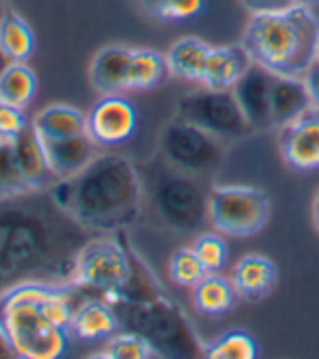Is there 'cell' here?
Returning <instances> with one entry per match:
<instances>
[{
	"instance_id": "obj_15",
	"label": "cell",
	"mask_w": 319,
	"mask_h": 359,
	"mask_svg": "<svg viewBox=\"0 0 319 359\" xmlns=\"http://www.w3.org/2000/svg\"><path fill=\"white\" fill-rule=\"evenodd\" d=\"M97 147L99 145L87 132L77 134V136H68V138L44 140L50 171L57 180H68V177L77 175L79 171H83L99 156Z\"/></svg>"
},
{
	"instance_id": "obj_38",
	"label": "cell",
	"mask_w": 319,
	"mask_h": 359,
	"mask_svg": "<svg viewBox=\"0 0 319 359\" xmlns=\"http://www.w3.org/2000/svg\"><path fill=\"white\" fill-rule=\"evenodd\" d=\"M9 66V60L5 57V53L3 50H0V75H3L5 73V68Z\"/></svg>"
},
{
	"instance_id": "obj_24",
	"label": "cell",
	"mask_w": 319,
	"mask_h": 359,
	"mask_svg": "<svg viewBox=\"0 0 319 359\" xmlns=\"http://www.w3.org/2000/svg\"><path fill=\"white\" fill-rule=\"evenodd\" d=\"M236 290L232 280L219 276L217 272L206 274L192 287V304L204 316H223L234 307Z\"/></svg>"
},
{
	"instance_id": "obj_27",
	"label": "cell",
	"mask_w": 319,
	"mask_h": 359,
	"mask_svg": "<svg viewBox=\"0 0 319 359\" xmlns=\"http://www.w3.org/2000/svg\"><path fill=\"white\" fill-rule=\"evenodd\" d=\"M204 357L210 359H254L258 357V344L252 333L234 329L219 335L215 342L206 344Z\"/></svg>"
},
{
	"instance_id": "obj_28",
	"label": "cell",
	"mask_w": 319,
	"mask_h": 359,
	"mask_svg": "<svg viewBox=\"0 0 319 359\" xmlns=\"http://www.w3.org/2000/svg\"><path fill=\"white\" fill-rule=\"evenodd\" d=\"M155 355L153 348L147 344L145 337H140L134 331L122 329L120 333L116 331L112 337H108V344L97 357H108V359H147Z\"/></svg>"
},
{
	"instance_id": "obj_20",
	"label": "cell",
	"mask_w": 319,
	"mask_h": 359,
	"mask_svg": "<svg viewBox=\"0 0 319 359\" xmlns=\"http://www.w3.org/2000/svg\"><path fill=\"white\" fill-rule=\"evenodd\" d=\"M313 107L311 93L304 77H280L276 75L271 88V121L274 128H285L287 123L302 116Z\"/></svg>"
},
{
	"instance_id": "obj_14",
	"label": "cell",
	"mask_w": 319,
	"mask_h": 359,
	"mask_svg": "<svg viewBox=\"0 0 319 359\" xmlns=\"http://www.w3.org/2000/svg\"><path fill=\"white\" fill-rule=\"evenodd\" d=\"M11 145H13L15 163L20 167V173L31 191L50 189L57 182V177L52 175L48 165L44 140L38 134V130L33 128V123H29L22 130V134L11 140Z\"/></svg>"
},
{
	"instance_id": "obj_29",
	"label": "cell",
	"mask_w": 319,
	"mask_h": 359,
	"mask_svg": "<svg viewBox=\"0 0 319 359\" xmlns=\"http://www.w3.org/2000/svg\"><path fill=\"white\" fill-rule=\"evenodd\" d=\"M169 274L171 280L180 287H194L208 272L199 257L194 255L192 245L190 248H180L169 261Z\"/></svg>"
},
{
	"instance_id": "obj_4",
	"label": "cell",
	"mask_w": 319,
	"mask_h": 359,
	"mask_svg": "<svg viewBox=\"0 0 319 359\" xmlns=\"http://www.w3.org/2000/svg\"><path fill=\"white\" fill-rule=\"evenodd\" d=\"M138 169L143 177L145 202L164 228L180 235H192L210 222L208 195L194 175L173 167L162 154Z\"/></svg>"
},
{
	"instance_id": "obj_10",
	"label": "cell",
	"mask_w": 319,
	"mask_h": 359,
	"mask_svg": "<svg viewBox=\"0 0 319 359\" xmlns=\"http://www.w3.org/2000/svg\"><path fill=\"white\" fill-rule=\"evenodd\" d=\"M177 118L197 125V128L221 140H241L254 132L232 90L206 88L204 93H194L180 99Z\"/></svg>"
},
{
	"instance_id": "obj_32",
	"label": "cell",
	"mask_w": 319,
	"mask_h": 359,
	"mask_svg": "<svg viewBox=\"0 0 319 359\" xmlns=\"http://www.w3.org/2000/svg\"><path fill=\"white\" fill-rule=\"evenodd\" d=\"M206 0H157L151 15L157 20H188L201 13Z\"/></svg>"
},
{
	"instance_id": "obj_30",
	"label": "cell",
	"mask_w": 319,
	"mask_h": 359,
	"mask_svg": "<svg viewBox=\"0 0 319 359\" xmlns=\"http://www.w3.org/2000/svg\"><path fill=\"white\" fill-rule=\"evenodd\" d=\"M192 250H194V255L199 257V261L204 263L208 274L223 269V265L227 261V243L221 235H215V232H201V235L194 239Z\"/></svg>"
},
{
	"instance_id": "obj_39",
	"label": "cell",
	"mask_w": 319,
	"mask_h": 359,
	"mask_svg": "<svg viewBox=\"0 0 319 359\" xmlns=\"http://www.w3.org/2000/svg\"><path fill=\"white\" fill-rule=\"evenodd\" d=\"M297 5H304V7L313 9V7H319V0H297Z\"/></svg>"
},
{
	"instance_id": "obj_31",
	"label": "cell",
	"mask_w": 319,
	"mask_h": 359,
	"mask_svg": "<svg viewBox=\"0 0 319 359\" xmlns=\"http://www.w3.org/2000/svg\"><path fill=\"white\" fill-rule=\"evenodd\" d=\"M22 191H31V189L27 187L20 167L15 163L11 140H5V145L0 147V197L15 195Z\"/></svg>"
},
{
	"instance_id": "obj_37",
	"label": "cell",
	"mask_w": 319,
	"mask_h": 359,
	"mask_svg": "<svg viewBox=\"0 0 319 359\" xmlns=\"http://www.w3.org/2000/svg\"><path fill=\"white\" fill-rule=\"evenodd\" d=\"M140 5H143V9H145L147 13H151L153 7L157 5V0H140Z\"/></svg>"
},
{
	"instance_id": "obj_41",
	"label": "cell",
	"mask_w": 319,
	"mask_h": 359,
	"mask_svg": "<svg viewBox=\"0 0 319 359\" xmlns=\"http://www.w3.org/2000/svg\"><path fill=\"white\" fill-rule=\"evenodd\" d=\"M317 62H319V42H317Z\"/></svg>"
},
{
	"instance_id": "obj_34",
	"label": "cell",
	"mask_w": 319,
	"mask_h": 359,
	"mask_svg": "<svg viewBox=\"0 0 319 359\" xmlns=\"http://www.w3.org/2000/svg\"><path fill=\"white\" fill-rule=\"evenodd\" d=\"M241 5L252 15H267L289 11L297 5V0H241Z\"/></svg>"
},
{
	"instance_id": "obj_1",
	"label": "cell",
	"mask_w": 319,
	"mask_h": 359,
	"mask_svg": "<svg viewBox=\"0 0 319 359\" xmlns=\"http://www.w3.org/2000/svg\"><path fill=\"white\" fill-rule=\"evenodd\" d=\"M92 235L55 202L50 189L0 197V296L24 283L70 285Z\"/></svg>"
},
{
	"instance_id": "obj_40",
	"label": "cell",
	"mask_w": 319,
	"mask_h": 359,
	"mask_svg": "<svg viewBox=\"0 0 319 359\" xmlns=\"http://www.w3.org/2000/svg\"><path fill=\"white\" fill-rule=\"evenodd\" d=\"M3 11H5V0H0V15H3Z\"/></svg>"
},
{
	"instance_id": "obj_26",
	"label": "cell",
	"mask_w": 319,
	"mask_h": 359,
	"mask_svg": "<svg viewBox=\"0 0 319 359\" xmlns=\"http://www.w3.org/2000/svg\"><path fill=\"white\" fill-rule=\"evenodd\" d=\"M38 93V75L27 66V62H9L0 75V99L3 103L27 110Z\"/></svg>"
},
{
	"instance_id": "obj_35",
	"label": "cell",
	"mask_w": 319,
	"mask_h": 359,
	"mask_svg": "<svg viewBox=\"0 0 319 359\" xmlns=\"http://www.w3.org/2000/svg\"><path fill=\"white\" fill-rule=\"evenodd\" d=\"M304 81H306V88L311 93V101L315 107H319V62H315L304 75Z\"/></svg>"
},
{
	"instance_id": "obj_22",
	"label": "cell",
	"mask_w": 319,
	"mask_h": 359,
	"mask_svg": "<svg viewBox=\"0 0 319 359\" xmlns=\"http://www.w3.org/2000/svg\"><path fill=\"white\" fill-rule=\"evenodd\" d=\"M210 50H212V46L208 42H204L201 38H192V35H188V38L177 40L171 46V50L166 53L171 75L180 77L184 81L201 83Z\"/></svg>"
},
{
	"instance_id": "obj_16",
	"label": "cell",
	"mask_w": 319,
	"mask_h": 359,
	"mask_svg": "<svg viewBox=\"0 0 319 359\" xmlns=\"http://www.w3.org/2000/svg\"><path fill=\"white\" fill-rule=\"evenodd\" d=\"M134 48L112 44L101 48L90 62V70L87 77L97 93L103 95H120L129 90L127 75H129V60H132Z\"/></svg>"
},
{
	"instance_id": "obj_25",
	"label": "cell",
	"mask_w": 319,
	"mask_h": 359,
	"mask_svg": "<svg viewBox=\"0 0 319 359\" xmlns=\"http://www.w3.org/2000/svg\"><path fill=\"white\" fill-rule=\"evenodd\" d=\"M171 75L166 55L151 48H134L129 60V75L127 86L129 90H151L166 81Z\"/></svg>"
},
{
	"instance_id": "obj_21",
	"label": "cell",
	"mask_w": 319,
	"mask_h": 359,
	"mask_svg": "<svg viewBox=\"0 0 319 359\" xmlns=\"http://www.w3.org/2000/svg\"><path fill=\"white\" fill-rule=\"evenodd\" d=\"M33 128L38 130L42 140L68 138L87 132V118L75 105L68 103H50L31 118Z\"/></svg>"
},
{
	"instance_id": "obj_17",
	"label": "cell",
	"mask_w": 319,
	"mask_h": 359,
	"mask_svg": "<svg viewBox=\"0 0 319 359\" xmlns=\"http://www.w3.org/2000/svg\"><path fill=\"white\" fill-rule=\"evenodd\" d=\"M118 329H120V320L116 316V309L103 298L83 300L79 307H75L73 322H70V335L83 339V342L108 339Z\"/></svg>"
},
{
	"instance_id": "obj_7",
	"label": "cell",
	"mask_w": 319,
	"mask_h": 359,
	"mask_svg": "<svg viewBox=\"0 0 319 359\" xmlns=\"http://www.w3.org/2000/svg\"><path fill=\"white\" fill-rule=\"evenodd\" d=\"M134 274V257L116 237H90L81 248L75 263L70 287L99 294V298L112 302L127 287Z\"/></svg>"
},
{
	"instance_id": "obj_19",
	"label": "cell",
	"mask_w": 319,
	"mask_h": 359,
	"mask_svg": "<svg viewBox=\"0 0 319 359\" xmlns=\"http://www.w3.org/2000/svg\"><path fill=\"white\" fill-rule=\"evenodd\" d=\"M278 280V267L264 255H245L232 272V285L241 298L260 300L267 296Z\"/></svg>"
},
{
	"instance_id": "obj_3",
	"label": "cell",
	"mask_w": 319,
	"mask_h": 359,
	"mask_svg": "<svg viewBox=\"0 0 319 359\" xmlns=\"http://www.w3.org/2000/svg\"><path fill=\"white\" fill-rule=\"evenodd\" d=\"M317 42L319 20L304 5L280 13L252 15L241 40L252 62L280 77H304L317 62Z\"/></svg>"
},
{
	"instance_id": "obj_5",
	"label": "cell",
	"mask_w": 319,
	"mask_h": 359,
	"mask_svg": "<svg viewBox=\"0 0 319 359\" xmlns=\"http://www.w3.org/2000/svg\"><path fill=\"white\" fill-rule=\"evenodd\" d=\"M44 285L24 283L0 296V329L17 357L55 359L66 351L70 333L52 325L42 311Z\"/></svg>"
},
{
	"instance_id": "obj_36",
	"label": "cell",
	"mask_w": 319,
	"mask_h": 359,
	"mask_svg": "<svg viewBox=\"0 0 319 359\" xmlns=\"http://www.w3.org/2000/svg\"><path fill=\"white\" fill-rule=\"evenodd\" d=\"M313 222H315V228L319 230V189H317L315 200H313Z\"/></svg>"
},
{
	"instance_id": "obj_18",
	"label": "cell",
	"mask_w": 319,
	"mask_h": 359,
	"mask_svg": "<svg viewBox=\"0 0 319 359\" xmlns=\"http://www.w3.org/2000/svg\"><path fill=\"white\" fill-rule=\"evenodd\" d=\"M250 66L252 57L243 44L212 46L201 83L210 90H232Z\"/></svg>"
},
{
	"instance_id": "obj_13",
	"label": "cell",
	"mask_w": 319,
	"mask_h": 359,
	"mask_svg": "<svg viewBox=\"0 0 319 359\" xmlns=\"http://www.w3.org/2000/svg\"><path fill=\"white\" fill-rule=\"evenodd\" d=\"M276 75L264 66L252 62V66L245 70V75L236 81L232 93L241 105V110L252 125L254 132H262L274 128L271 121V88Z\"/></svg>"
},
{
	"instance_id": "obj_11",
	"label": "cell",
	"mask_w": 319,
	"mask_h": 359,
	"mask_svg": "<svg viewBox=\"0 0 319 359\" xmlns=\"http://www.w3.org/2000/svg\"><path fill=\"white\" fill-rule=\"evenodd\" d=\"M87 134L99 147H116L134 136L138 112L134 103L122 95H103L85 114Z\"/></svg>"
},
{
	"instance_id": "obj_9",
	"label": "cell",
	"mask_w": 319,
	"mask_h": 359,
	"mask_svg": "<svg viewBox=\"0 0 319 359\" xmlns=\"http://www.w3.org/2000/svg\"><path fill=\"white\" fill-rule=\"evenodd\" d=\"M160 154L190 175H210L223 163L225 140L175 116L160 136Z\"/></svg>"
},
{
	"instance_id": "obj_42",
	"label": "cell",
	"mask_w": 319,
	"mask_h": 359,
	"mask_svg": "<svg viewBox=\"0 0 319 359\" xmlns=\"http://www.w3.org/2000/svg\"><path fill=\"white\" fill-rule=\"evenodd\" d=\"M0 105H3V99H0Z\"/></svg>"
},
{
	"instance_id": "obj_8",
	"label": "cell",
	"mask_w": 319,
	"mask_h": 359,
	"mask_svg": "<svg viewBox=\"0 0 319 359\" xmlns=\"http://www.w3.org/2000/svg\"><path fill=\"white\" fill-rule=\"evenodd\" d=\"M269 195L256 187H215L208 193L210 224L223 235L252 237L269 222Z\"/></svg>"
},
{
	"instance_id": "obj_6",
	"label": "cell",
	"mask_w": 319,
	"mask_h": 359,
	"mask_svg": "<svg viewBox=\"0 0 319 359\" xmlns=\"http://www.w3.org/2000/svg\"><path fill=\"white\" fill-rule=\"evenodd\" d=\"M120 329H127L147 339L160 357H204L206 344L197 337L186 313L162 294L149 300L114 302Z\"/></svg>"
},
{
	"instance_id": "obj_33",
	"label": "cell",
	"mask_w": 319,
	"mask_h": 359,
	"mask_svg": "<svg viewBox=\"0 0 319 359\" xmlns=\"http://www.w3.org/2000/svg\"><path fill=\"white\" fill-rule=\"evenodd\" d=\"M31 121L27 118L24 110L9 103L0 105V138L3 140H13L15 136H20L22 130L27 128Z\"/></svg>"
},
{
	"instance_id": "obj_12",
	"label": "cell",
	"mask_w": 319,
	"mask_h": 359,
	"mask_svg": "<svg viewBox=\"0 0 319 359\" xmlns=\"http://www.w3.org/2000/svg\"><path fill=\"white\" fill-rule=\"evenodd\" d=\"M280 154L297 171L319 169V107L280 128Z\"/></svg>"
},
{
	"instance_id": "obj_23",
	"label": "cell",
	"mask_w": 319,
	"mask_h": 359,
	"mask_svg": "<svg viewBox=\"0 0 319 359\" xmlns=\"http://www.w3.org/2000/svg\"><path fill=\"white\" fill-rule=\"evenodd\" d=\"M0 50L9 62H27L35 50V33L24 18L5 7L0 15Z\"/></svg>"
},
{
	"instance_id": "obj_2",
	"label": "cell",
	"mask_w": 319,
	"mask_h": 359,
	"mask_svg": "<svg viewBox=\"0 0 319 359\" xmlns=\"http://www.w3.org/2000/svg\"><path fill=\"white\" fill-rule=\"evenodd\" d=\"M55 202L90 232L132 226L145 204L140 169L125 156L101 154L77 175L50 187Z\"/></svg>"
}]
</instances>
